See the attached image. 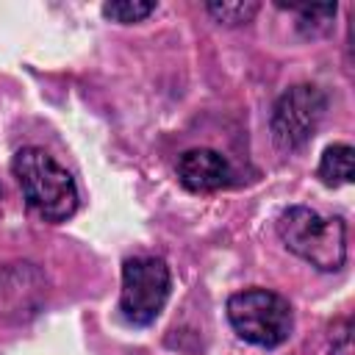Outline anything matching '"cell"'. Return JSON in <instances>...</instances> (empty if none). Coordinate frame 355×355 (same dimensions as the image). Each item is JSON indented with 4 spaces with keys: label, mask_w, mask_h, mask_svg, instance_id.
Instances as JSON below:
<instances>
[{
    "label": "cell",
    "mask_w": 355,
    "mask_h": 355,
    "mask_svg": "<svg viewBox=\"0 0 355 355\" xmlns=\"http://www.w3.org/2000/svg\"><path fill=\"white\" fill-rule=\"evenodd\" d=\"M11 172L22 200L44 222H67L78 211L80 197L75 178L42 147H22L11 161Z\"/></svg>",
    "instance_id": "1"
},
{
    "label": "cell",
    "mask_w": 355,
    "mask_h": 355,
    "mask_svg": "<svg viewBox=\"0 0 355 355\" xmlns=\"http://www.w3.org/2000/svg\"><path fill=\"white\" fill-rule=\"evenodd\" d=\"M277 236L319 272H338L347 261V225L341 216H322L308 205H291L277 216Z\"/></svg>",
    "instance_id": "2"
},
{
    "label": "cell",
    "mask_w": 355,
    "mask_h": 355,
    "mask_svg": "<svg viewBox=\"0 0 355 355\" xmlns=\"http://www.w3.org/2000/svg\"><path fill=\"white\" fill-rule=\"evenodd\" d=\"M227 319L239 338L263 349L280 347L294 330V313L288 300L269 288H244L230 294Z\"/></svg>",
    "instance_id": "3"
},
{
    "label": "cell",
    "mask_w": 355,
    "mask_h": 355,
    "mask_svg": "<svg viewBox=\"0 0 355 355\" xmlns=\"http://www.w3.org/2000/svg\"><path fill=\"white\" fill-rule=\"evenodd\" d=\"M172 275L169 266L155 255H136L122 263L119 313L133 327H147L158 319L169 300Z\"/></svg>",
    "instance_id": "4"
},
{
    "label": "cell",
    "mask_w": 355,
    "mask_h": 355,
    "mask_svg": "<svg viewBox=\"0 0 355 355\" xmlns=\"http://www.w3.org/2000/svg\"><path fill=\"white\" fill-rule=\"evenodd\" d=\"M327 111V97L313 83H297L286 89L269 116L272 139L280 150H297L302 147L319 128Z\"/></svg>",
    "instance_id": "5"
},
{
    "label": "cell",
    "mask_w": 355,
    "mask_h": 355,
    "mask_svg": "<svg viewBox=\"0 0 355 355\" xmlns=\"http://www.w3.org/2000/svg\"><path fill=\"white\" fill-rule=\"evenodd\" d=\"M44 275L33 263H11L0 275V316L25 319L36 313L47 288Z\"/></svg>",
    "instance_id": "6"
},
{
    "label": "cell",
    "mask_w": 355,
    "mask_h": 355,
    "mask_svg": "<svg viewBox=\"0 0 355 355\" xmlns=\"http://www.w3.org/2000/svg\"><path fill=\"white\" fill-rule=\"evenodd\" d=\"M178 180L194 194H208L230 186L233 166L222 153L211 147H191L178 158Z\"/></svg>",
    "instance_id": "7"
},
{
    "label": "cell",
    "mask_w": 355,
    "mask_h": 355,
    "mask_svg": "<svg viewBox=\"0 0 355 355\" xmlns=\"http://www.w3.org/2000/svg\"><path fill=\"white\" fill-rule=\"evenodd\" d=\"M352 155H355V150L349 144H330L322 153V161L316 166V178L330 189L352 183Z\"/></svg>",
    "instance_id": "8"
},
{
    "label": "cell",
    "mask_w": 355,
    "mask_h": 355,
    "mask_svg": "<svg viewBox=\"0 0 355 355\" xmlns=\"http://www.w3.org/2000/svg\"><path fill=\"white\" fill-rule=\"evenodd\" d=\"M258 3L252 0H236V3H205V11L219 22V25H227V28H236V25H247L252 22V17L258 14Z\"/></svg>",
    "instance_id": "9"
},
{
    "label": "cell",
    "mask_w": 355,
    "mask_h": 355,
    "mask_svg": "<svg viewBox=\"0 0 355 355\" xmlns=\"http://www.w3.org/2000/svg\"><path fill=\"white\" fill-rule=\"evenodd\" d=\"M155 8H158L155 3H144V0H114L103 6V17L119 25H133V22L147 19Z\"/></svg>",
    "instance_id": "10"
},
{
    "label": "cell",
    "mask_w": 355,
    "mask_h": 355,
    "mask_svg": "<svg viewBox=\"0 0 355 355\" xmlns=\"http://www.w3.org/2000/svg\"><path fill=\"white\" fill-rule=\"evenodd\" d=\"M291 11H297L300 28L305 33L319 36V33L330 31V22L336 17V3H330V6H300V8H291Z\"/></svg>",
    "instance_id": "11"
},
{
    "label": "cell",
    "mask_w": 355,
    "mask_h": 355,
    "mask_svg": "<svg viewBox=\"0 0 355 355\" xmlns=\"http://www.w3.org/2000/svg\"><path fill=\"white\" fill-rule=\"evenodd\" d=\"M333 355H352L349 322H341V330H338V333H333Z\"/></svg>",
    "instance_id": "12"
}]
</instances>
